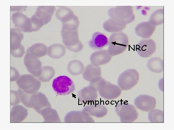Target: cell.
<instances>
[{
  "mask_svg": "<svg viewBox=\"0 0 174 130\" xmlns=\"http://www.w3.org/2000/svg\"><path fill=\"white\" fill-rule=\"evenodd\" d=\"M156 44L152 39H144L140 40L136 45L137 53L140 57L147 58L150 57L155 52Z\"/></svg>",
  "mask_w": 174,
  "mask_h": 130,
  "instance_id": "obj_9",
  "label": "cell"
},
{
  "mask_svg": "<svg viewBox=\"0 0 174 130\" xmlns=\"http://www.w3.org/2000/svg\"><path fill=\"white\" fill-rule=\"evenodd\" d=\"M75 14L70 8L65 6H60L57 9L56 13V18L62 22L68 21L72 20Z\"/></svg>",
  "mask_w": 174,
  "mask_h": 130,
  "instance_id": "obj_20",
  "label": "cell"
},
{
  "mask_svg": "<svg viewBox=\"0 0 174 130\" xmlns=\"http://www.w3.org/2000/svg\"><path fill=\"white\" fill-rule=\"evenodd\" d=\"M11 105H16L20 102L21 100L18 92L16 91H11Z\"/></svg>",
  "mask_w": 174,
  "mask_h": 130,
  "instance_id": "obj_26",
  "label": "cell"
},
{
  "mask_svg": "<svg viewBox=\"0 0 174 130\" xmlns=\"http://www.w3.org/2000/svg\"><path fill=\"white\" fill-rule=\"evenodd\" d=\"M139 79V74L135 69H127L119 76L118 84L123 90H130L136 85Z\"/></svg>",
  "mask_w": 174,
  "mask_h": 130,
  "instance_id": "obj_6",
  "label": "cell"
},
{
  "mask_svg": "<svg viewBox=\"0 0 174 130\" xmlns=\"http://www.w3.org/2000/svg\"><path fill=\"white\" fill-rule=\"evenodd\" d=\"M52 86L55 92L60 95L69 94L75 90L72 80L65 76H60L54 79Z\"/></svg>",
  "mask_w": 174,
  "mask_h": 130,
  "instance_id": "obj_4",
  "label": "cell"
},
{
  "mask_svg": "<svg viewBox=\"0 0 174 130\" xmlns=\"http://www.w3.org/2000/svg\"><path fill=\"white\" fill-rule=\"evenodd\" d=\"M80 22L75 15L71 20L62 22L61 34L62 42L66 48L71 51L77 52L83 48V45L79 40L78 28Z\"/></svg>",
  "mask_w": 174,
  "mask_h": 130,
  "instance_id": "obj_1",
  "label": "cell"
},
{
  "mask_svg": "<svg viewBox=\"0 0 174 130\" xmlns=\"http://www.w3.org/2000/svg\"><path fill=\"white\" fill-rule=\"evenodd\" d=\"M28 115L27 110L21 105H16L12 108L11 111V122H20L23 120Z\"/></svg>",
  "mask_w": 174,
  "mask_h": 130,
  "instance_id": "obj_16",
  "label": "cell"
},
{
  "mask_svg": "<svg viewBox=\"0 0 174 130\" xmlns=\"http://www.w3.org/2000/svg\"><path fill=\"white\" fill-rule=\"evenodd\" d=\"M112 57L107 50L101 49L92 53L90 59L91 64L95 66H100L108 63Z\"/></svg>",
  "mask_w": 174,
  "mask_h": 130,
  "instance_id": "obj_13",
  "label": "cell"
},
{
  "mask_svg": "<svg viewBox=\"0 0 174 130\" xmlns=\"http://www.w3.org/2000/svg\"><path fill=\"white\" fill-rule=\"evenodd\" d=\"M89 47L94 50H101L109 44V40L104 34L99 32H94L92 39L88 42Z\"/></svg>",
  "mask_w": 174,
  "mask_h": 130,
  "instance_id": "obj_11",
  "label": "cell"
},
{
  "mask_svg": "<svg viewBox=\"0 0 174 130\" xmlns=\"http://www.w3.org/2000/svg\"><path fill=\"white\" fill-rule=\"evenodd\" d=\"M27 6H11L10 10L11 11L22 12L26 10Z\"/></svg>",
  "mask_w": 174,
  "mask_h": 130,
  "instance_id": "obj_28",
  "label": "cell"
},
{
  "mask_svg": "<svg viewBox=\"0 0 174 130\" xmlns=\"http://www.w3.org/2000/svg\"><path fill=\"white\" fill-rule=\"evenodd\" d=\"M101 74L100 66H95L92 64H90L86 67L82 73L84 78L88 81H91L99 77Z\"/></svg>",
  "mask_w": 174,
  "mask_h": 130,
  "instance_id": "obj_18",
  "label": "cell"
},
{
  "mask_svg": "<svg viewBox=\"0 0 174 130\" xmlns=\"http://www.w3.org/2000/svg\"><path fill=\"white\" fill-rule=\"evenodd\" d=\"M66 52V48L64 46L60 44L55 43L48 47L47 54L51 58L58 59L63 57Z\"/></svg>",
  "mask_w": 174,
  "mask_h": 130,
  "instance_id": "obj_19",
  "label": "cell"
},
{
  "mask_svg": "<svg viewBox=\"0 0 174 130\" xmlns=\"http://www.w3.org/2000/svg\"><path fill=\"white\" fill-rule=\"evenodd\" d=\"M147 66L152 72L160 73L164 70L163 60L160 57H152L148 60Z\"/></svg>",
  "mask_w": 174,
  "mask_h": 130,
  "instance_id": "obj_21",
  "label": "cell"
},
{
  "mask_svg": "<svg viewBox=\"0 0 174 130\" xmlns=\"http://www.w3.org/2000/svg\"><path fill=\"white\" fill-rule=\"evenodd\" d=\"M114 101L115 102V103L116 104H117V103H116V101L115 100V101Z\"/></svg>",
  "mask_w": 174,
  "mask_h": 130,
  "instance_id": "obj_34",
  "label": "cell"
},
{
  "mask_svg": "<svg viewBox=\"0 0 174 130\" xmlns=\"http://www.w3.org/2000/svg\"><path fill=\"white\" fill-rule=\"evenodd\" d=\"M47 51L48 48L45 45L41 43H37L28 48L26 53H31L39 58L45 56Z\"/></svg>",
  "mask_w": 174,
  "mask_h": 130,
  "instance_id": "obj_22",
  "label": "cell"
},
{
  "mask_svg": "<svg viewBox=\"0 0 174 130\" xmlns=\"http://www.w3.org/2000/svg\"><path fill=\"white\" fill-rule=\"evenodd\" d=\"M100 104L101 105V102H102L103 100H102V101H101V98H100Z\"/></svg>",
  "mask_w": 174,
  "mask_h": 130,
  "instance_id": "obj_29",
  "label": "cell"
},
{
  "mask_svg": "<svg viewBox=\"0 0 174 130\" xmlns=\"http://www.w3.org/2000/svg\"><path fill=\"white\" fill-rule=\"evenodd\" d=\"M23 34L22 31L15 28H11L10 30V51L18 50L24 48L21 44Z\"/></svg>",
  "mask_w": 174,
  "mask_h": 130,
  "instance_id": "obj_14",
  "label": "cell"
},
{
  "mask_svg": "<svg viewBox=\"0 0 174 130\" xmlns=\"http://www.w3.org/2000/svg\"><path fill=\"white\" fill-rule=\"evenodd\" d=\"M11 19L16 28L22 32H27L29 24V18L20 12H17L13 13Z\"/></svg>",
  "mask_w": 174,
  "mask_h": 130,
  "instance_id": "obj_12",
  "label": "cell"
},
{
  "mask_svg": "<svg viewBox=\"0 0 174 130\" xmlns=\"http://www.w3.org/2000/svg\"><path fill=\"white\" fill-rule=\"evenodd\" d=\"M35 77L29 74L22 75L17 79L16 83L19 87L25 92L34 93L37 92L41 85L40 81Z\"/></svg>",
  "mask_w": 174,
  "mask_h": 130,
  "instance_id": "obj_5",
  "label": "cell"
},
{
  "mask_svg": "<svg viewBox=\"0 0 174 130\" xmlns=\"http://www.w3.org/2000/svg\"><path fill=\"white\" fill-rule=\"evenodd\" d=\"M55 9L54 6H39L33 15L45 25L51 21Z\"/></svg>",
  "mask_w": 174,
  "mask_h": 130,
  "instance_id": "obj_10",
  "label": "cell"
},
{
  "mask_svg": "<svg viewBox=\"0 0 174 130\" xmlns=\"http://www.w3.org/2000/svg\"><path fill=\"white\" fill-rule=\"evenodd\" d=\"M83 64L80 61L74 60L71 61L68 63L67 69L68 72L72 75L77 76L81 74L84 70Z\"/></svg>",
  "mask_w": 174,
  "mask_h": 130,
  "instance_id": "obj_23",
  "label": "cell"
},
{
  "mask_svg": "<svg viewBox=\"0 0 174 130\" xmlns=\"http://www.w3.org/2000/svg\"><path fill=\"white\" fill-rule=\"evenodd\" d=\"M135 105L137 108L145 112H149L154 109L156 105V101L155 98L146 94H141L135 98Z\"/></svg>",
  "mask_w": 174,
  "mask_h": 130,
  "instance_id": "obj_8",
  "label": "cell"
},
{
  "mask_svg": "<svg viewBox=\"0 0 174 130\" xmlns=\"http://www.w3.org/2000/svg\"><path fill=\"white\" fill-rule=\"evenodd\" d=\"M24 62L30 73L36 77L40 76L42 72V63L38 58L31 53H26Z\"/></svg>",
  "mask_w": 174,
  "mask_h": 130,
  "instance_id": "obj_7",
  "label": "cell"
},
{
  "mask_svg": "<svg viewBox=\"0 0 174 130\" xmlns=\"http://www.w3.org/2000/svg\"><path fill=\"white\" fill-rule=\"evenodd\" d=\"M110 104H111V105H113V104H114V103H113V104H112L111 103H110Z\"/></svg>",
  "mask_w": 174,
  "mask_h": 130,
  "instance_id": "obj_33",
  "label": "cell"
},
{
  "mask_svg": "<svg viewBox=\"0 0 174 130\" xmlns=\"http://www.w3.org/2000/svg\"><path fill=\"white\" fill-rule=\"evenodd\" d=\"M121 109V114L122 119L124 121L133 122L138 118V113L133 106H123Z\"/></svg>",
  "mask_w": 174,
  "mask_h": 130,
  "instance_id": "obj_17",
  "label": "cell"
},
{
  "mask_svg": "<svg viewBox=\"0 0 174 130\" xmlns=\"http://www.w3.org/2000/svg\"><path fill=\"white\" fill-rule=\"evenodd\" d=\"M126 26L111 17L104 21L102 25L105 31L113 33L120 32Z\"/></svg>",
  "mask_w": 174,
  "mask_h": 130,
  "instance_id": "obj_15",
  "label": "cell"
},
{
  "mask_svg": "<svg viewBox=\"0 0 174 130\" xmlns=\"http://www.w3.org/2000/svg\"><path fill=\"white\" fill-rule=\"evenodd\" d=\"M148 118L152 123H163L164 112L161 110L153 109L149 111Z\"/></svg>",
  "mask_w": 174,
  "mask_h": 130,
  "instance_id": "obj_25",
  "label": "cell"
},
{
  "mask_svg": "<svg viewBox=\"0 0 174 130\" xmlns=\"http://www.w3.org/2000/svg\"><path fill=\"white\" fill-rule=\"evenodd\" d=\"M114 102V101H113V100H112V101H111L110 103H111V102Z\"/></svg>",
  "mask_w": 174,
  "mask_h": 130,
  "instance_id": "obj_32",
  "label": "cell"
},
{
  "mask_svg": "<svg viewBox=\"0 0 174 130\" xmlns=\"http://www.w3.org/2000/svg\"><path fill=\"white\" fill-rule=\"evenodd\" d=\"M55 71L51 66L46 65L42 68V72L38 79L42 82H46L50 81L55 75Z\"/></svg>",
  "mask_w": 174,
  "mask_h": 130,
  "instance_id": "obj_24",
  "label": "cell"
},
{
  "mask_svg": "<svg viewBox=\"0 0 174 130\" xmlns=\"http://www.w3.org/2000/svg\"><path fill=\"white\" fill-rule=\"evenodd\" d=\"M107 51L112 56L120 54L126 49L129 41L127 36L123 32L112 33L109 36Z\"/></svg>",
  "mask_w": 174,
  "mask_h": 130,
  "instance_id": "obj_2",
  "label": "cell"
},
{
  "mask_svg": "<svg viewBox=\"0 0 174 130\" xmlns=\"http://www.w3.org/2000/svg\"><path fill=\"white\" fill-rule=\"evenodd\" d=\"M95 107H96V100H95Z\"/></svg>",
  "mask_w": 174,
  "mask_h": 130,
  "instance_id": "obj_31",
  "label": "cell"
},
{
  "mask_svg": "<svg viewBox=\"0 0 174 130\" xmlns=\"http://www.w3.org/2000/svg\"><path fill=\"white\" fill-rule=\"evenodd\" d=\"M110 17L126 25L133 21L134 19L131 6H116L110 8L108 12Z\"/></svg>",
  "mask_w": 174,
  "mask_h": 130,
  "instance_id": "obj_3",
  "label": "cell"
},
{
  "mask_svg": "<svg viewBox=\"0 0 174 130\" xmlns=\"http://www.w3.org/2000/svg\"><path fill=\"white\" fill-rule=\"evenodd\" d=\"M18 71L14 67H10V81H13L16 80L19 76Z\"/></svg>",
  "mask_w": 174,
  "mask_h": 130,
  "instance_id": "obj_27",
  "label": "cell"
},
{
  "mask_svg": "<svg viewBox=\"0 0 174 130\" xmlns=\"http://www.w3.org/2000/svg\"><path fill=\"white\" fill-rule=\"evenodd\" d=\"M119 101L118 100V102H117V104H116V105L115 106V107H116L117 105V104H118V102H119Z\"/></svg>",
  "mask_w": 174,
  "mask_h": 130,
  "instance_id": "obj_30",
  "label": "cell"
}]
</instances>
